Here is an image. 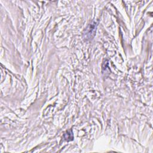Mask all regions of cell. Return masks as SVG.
Instances as JSON below:
<instances>
[{"instance_id":"7a4b0ae2","label":"cell","mask_w":153,"mask_h":153,"mask_svg":"<svg viewBox=\"0 0 153 153\" xmlns=\"http://www.w3.org/2000/svg\"><path fill=\"white\" fill-rule=\"evenodd\" d=\"M64 138L65 140L69 141L73 139V135H72V132L71 131L67 132L65 135H64Z\"/></svg>"},{"instance_id":"6da1fadb","label":"cell","mask_w":153,"mask_h":153,"mask_svg":"<svg viewBox=\"0 0 153 153\" xmlns=\"http://www.w3.org/2000/svg\"><path fill=\"white\" fill-rule=\"evenodd\" d=\"M96 23L95 22H92L90 23L88 27L86 29V31L84 33L85 38L86 39H92L95 34V32L96 30Z\"/></svg>"}]
</instances>
